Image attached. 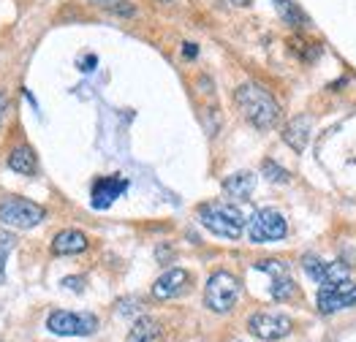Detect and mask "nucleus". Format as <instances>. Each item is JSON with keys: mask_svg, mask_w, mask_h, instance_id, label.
Wrapping results in <instances>:
<instances>
[{"mask_svg": "<svg viewBox=\"0 0 356 342\" xmlns=\"http://www.w3.org/2000/svg\"><path fill=\"white\" fill-rule=\"evenodd\" d=\"M234 101H237L242 117H245L253 128H259V131L275 128L277 120H280V106H277V101H275L261 85H253V82L239 85L237 92H234Z\"/></svg>", "mask_w": 356, "mask_h": 342, "instance_id": "nucleus-1", "label": "nucleus"}, {"mask_svg": "<svg viewBox=\"0 0 356 342\" xmlns=\"http://www.w3.org/2000/svg\"><path fill=\"white\" fill-rule=\"evenodd\" d=\"M199 223L207 228L209 234L223 236V239H239L245 231V215L239 212L237 204L229 201H207L199 206Z\"/></svg>", "mask_w": 356, "mask_h": 342, "instance_id": "nucleus-2", "label": "nucleus"}, {"mask_svg": "<svg viewBox=\"0 0 356 342\" xmlns=\"http://www.w3.org/2000/svg\"><path fill=\"white\" fill-rule=\"evenodd\" d=\"M239 299V280L232 272H215L204 288V304L212 313H229Z\"/></svg>", "mask_w": 356, "mask_h": 342, "instance_id": "nucleus-3", "label": "nucleus"}, {"mask_svg": "<svg viewBox=\"0 0 356 342\" xmlns=\"http://www.w3.org/2000/svg\"><path fill=\"white\" fill-rule=\"evenodd\" d=\"M47 218V209L35 201L8 196L0 201V223L8 228H33Z\"/></svg>", "mask_w": 356, "mask_h": 342, "instance_id": "nucleus-4", "label": "nucleus"}, {"mask_svg": "<svg viewBox=\"0 0 356 342\" xmlns=\"http://www.w3.org/2000/svg\"><path fill=\"white\" fill-rule=\"evenodd\" d=\"M289 234V223H286V215L272 209V206H264L259 212H253V218L248 220V236L250 242L256 245H264V242H277Z\"/></svg>", "mask_w": 356, "mask_h": 342, "instance_id": "nucleus-5", "label": "nucleus"}, {"mask_svg": "<svg viewBox=\"0 0 356 342\" xmlns=\"http://www.w3.org/2000/svg\"><path fill=\"white\" fill-rule=\"evenodd\" d=\"M356 304V283L348 277H337V280H327L318 288V310L324 315L340 313L346 307Z\"/></svg>", "mask_w": 356, "mask_h": 342, "instance_id": "nucleus-6", "label": "nucleus"}, {"mask_svg": "<svg viewBox=\"0 0 356 342\" xmlns=\"http://www.w3.org/2000/svg\"><path fill=\"white\" fill-rule=\"evenodd\" d=\"M47 329L60 337H88L98 329V318L90 313H68V310H58L49 315Z\"/></svg>", "mask_w": 356, "mask_h": 342, "instance_id": "nucleus-7", "label": "nucleus"}, {"mask_svg": "<svg viewBox=\"0 0 356 342\" xmlns=\"http://www.w3.org/2000/svg\"><path fill=\"white\" fill-rule=\"evenodd\" d=\"M248 329H250L259 340L272 342V340H283V337H289L291 329H294V320L283 313H256V315H250Z\"/></svg>", "mask_w": 356, "mask_h": 342, "instance_id": "nucleus-8", "label": "nucleus"}, {"mask_svg": "<svg viewBox=\"0 0 356 342\" xmlns=\"http://www.w3.org/2000/svg\"><path fill=\"white\" fill-rule=\"evenodd\" d=\"M128 190V179H122V177H101L95 185H92V206L95 209H106V206H112L115 199H120L122 193Z\"/></svg>", "mask_w": 356, "mask_h": 342, "instance_id": "nucleus-9", "label": "nucleus"}, {"mask_svg": "<svg viewBox=\"0 0 356 342\" xmlns=\"http://www.w3.org/2000/svg\"><path fill=\"white\" fill-rule=\"evenodd\" d=\"M188 283H191V275L185 269H169L152 283V296L155 299H175V296L188 291Z\"/></svg>", "mask_w": 356, "mask_h": 342, "instance_id": "nucleus-10", "label": "nucleus"}, {"mask_svg": "<svg viewBox=\"0 0 356 342\" xmlns=\"http://www.w3.org/2000/svg\"><path fill=\"white\" fill-rule=\"evenodd\" d=\"M88 236L76 228H65L60 231L58 236L52 239V253L55 256H76V253H85L88 250Z\"/></svg>", "mask_w": 356, "mask_h": 342, "instance_id": "nucleus-11", "label": "nucleus"}, {"mask_svg": "<svg viewBox=\"0 0 356 342\" xmlns=\"http://www.w3.org/2000/svg\"><path fill=\"white\" fill-rule=\"evenodd\" d=\"M310 128H313V120L305 114V117H294L289 125H286V131H283V142L289 144L294 152H302L307 142H310Z\"/></svg>", "mask_w": 356, "mask_h": 342, "instance_id": "nucleus-12", "label": "nucleus"}, {"mask_svg": "<svg viewBox=\"0 0 356 342\" xmlns=\"http://www.w3.org/2000/svg\"><path fill=\"white\" fill-rule=\"evenodd\" d=\"M253 188H256V177L250 171H237V174L223 179V193L234 201H248Z\"/></svg>", "mask_w": 356, "mask_h": 342, "instance_id": "nucleus-13", "label": "nucleus"}, {"mask_svg": "<svg viewBox=\"0 0 356 342\" xmlns=\"http://www.w3.org/2000/svg\"><path fill=\"white\" fill-rule=\"evenodd\" d=\"M35 152L30 149L28 144H19V147H14L11 149V155H8V169L17 171V174H25V177H30V174H35Z\"/></svg>", "mask_w": 356, "mask_h": 342, "instance_id": "nucleus-14", "label": "nucleus"}, {"mask_svg": "<svg viewBox=\"0 0 356 342\" xmlns=\"http://www.w3.org/2000/svg\"><path fill=\"white\" fill-rule=\"evenodd\" d=\"M161 337V323L155 320V318H149V315H142L136 323H134V329H131V342H155Z\"/></svg>", "mask_w": 356, "mask_h": 342, "instance_id": "nucleus-15", "label": "nucleus"}, {"mask_svg": "<svg viewBox=\"0 0 356 342\" xmlns=\"http://www.w3.org/2000/svg\"><path fill=\"white\" fill-rule=\"evenodd\" d=\"M272 3H275V11L280 14V19H283L289 28H305V25H307L305 11L299 8L294 0H272Z\"/></svg>", "mask_w": 356, "mask_h": 342, "instance_id": "nucleus-16", "label": "nucleus"}, {"mask_svg": "<svg viewBox=\"0 0 356 342\" xmlns=\"http://www.w3.org/2000/svg\"><path fill=\"white\" fill-rule=\"evenodd\" d=\"M95 8L112 14V17H120V19H131L136 17V6L131 0H90Z\"/></svg>", "mask_w": 356, "mask_h": 342, "instance_id": "nucleus-17", "label": "nucleus"}, {"mask_svg": "<svg viewBox=\"0 0 356 342\" xmlns=\"http://www.w3.org/2000/svg\"><path fill=\"white\" fill-rule=\"evenodd\" d=\"M269 293H272L275 302H289V299L297 296V285H294V280L289 277V272H283V275H277V277L272 280Z\"/></svg>", "mask_w": 356, "mask_h": 342, "instance_id": "nucleus-18", "label": "nucleus"}, {"mask_svg": "<svg viewBox=\"0 0 356 342\" xmlns=\"http://www.w3.org/2000/svg\"><path fill=\"white\" fill-rule=\"evenodd\" d=\"M14 234L11 231H0V283L6 280V261H8V256H11V250H14Z\"/></svg>", "mask_w": 356, "mask_h": 342, "instance_id": "nucleus-19", "label": "nucleus"}, {"mask_svg": "<svg viewBox=\"0 0 356 342\" xmlns=\"http://www.w3.org/2000/svg\"><path fill=\"white\" fill-rule=\"evenodd\" d=\"M327 266L329 263L318 261V258H313V256L305 258V272H307L313 280H318V283H324V280H327Z\"/></svg>", "mask_w": 356, "mask_h": 342, "instance_id": "nucleus-20", "label": "nucleus"}, {"mask_svg": "<svg viewBox=\"0 0 356 342\" xmlns=\"http://www.w3.org/2000/svg\"><path fill=\"white\" fill-rule=\"evenodd\" d=\"M264 174H267V179H272V182H286V179H289V174H286L283 169H277L272 161L264 163Z\"/></svg>", "mask_w": 356, "mask_h": 342, "instance_id": "nucleus-21", "label": "nucleus"}, {"mask_svg": "<svg viewBox=\"0 0 356 342\" xmlns=\"http://www.w3.org/2000/svg\"><path fill=\"white\" fill-rule=\"evenodd\" d=\"M6 112H8V95H6V92H0V122H3Z\"/></svg>", "mask_w": 356, "mask_h": 342, "instance_id": "nucleus-22", "label": "nucleus"}, {"mask_svg": "<svg viewBox=\"0 0 356 342\" xmlns=\"http://www.w3.org/2000/svg\"><path fill=\"white\" fill-rule=\"evenodd\" d=\"M182 55H185V57H196V55H199L196 44H182Z\"/></svg>", "mask_w": 356, "mask_h": 342, "instance_id": "nucleus-23", "label": "nucleus"}, {"mask_svg": "<svg viewBox=\"0 0 356 342\" xmlns=\"http://www.w3.org/2000/svg\"><path fill=\"white\" fill-rule=\"evenodd\" d=\"M63 285H68L71 291H82V280H74V277H68V280H63Z\"/></svg>", "mask_w": 356, "mask_h": 342, "instance_id": "nucleus-24", "label": "nucleus"}]
</instances>
